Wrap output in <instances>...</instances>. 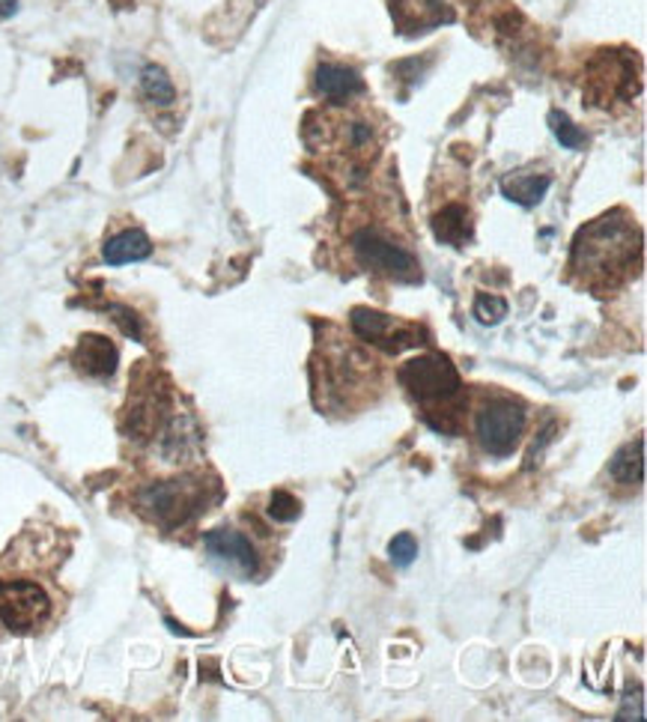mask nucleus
Segmentation results:
<instances>
[{"label":"nucleus","mask_w":647,"mask_h":722,"mask_svg":"<svg viewBox=\"0 0 647 722\" xmlns=\"http://www.w3.org/2000/svg\"><path fill=\"white\" fill-rule=\"evenodd\" d=\"M645 237L626 210H612L579 227L570 249V281L591 293H612L642 273Z\"/></svg>","instance_id":"obj_1"},{"label":"nucleus","mask_w":647,"mask_h":722,"mask_svg":"<svg viewBox=\"0 0 647 722\" xmlns=\"http://www.w3.org/2000/svg\"><path fill=\"white\" fill-rule=\"evenodd\" d=\"M143 520L162 529H179L206 508V484L201 478H165L147 484L135 498Z\"/></svg>","instance_id":"obj_2"},{"label":"nucleus","mask_w":647,"mask_h":722,"mask_svg":"<svg viewBox=\"0 0 647 722\" xmlns=\"http://www.w3.org/2000/svg\"><path fill=\"white\" fill-rule=\"evenodd\" d=\"M397 377H401L403 389L409 391L421 406H442L451 397H457L459 385H462L457 367L445 356L409 358Z\"/></svg>","instance_id":"obj_3"},{"label":"nucleus","mask_w":647,"mask_h":722,"mask_svg":"<svg viewBox=\"0 0 647 722\" xmlns=\"http://www.w3.org/2000/svg\"><path fill=\"white\" fill-rule=\"evenodd\" d=\"M522 430H525V409H522L517 401H507V397L483 403L481 413L474 418L478 442H481V448L486 451V454H493V457L513 454Z\"/></svg>","instance_id":"obj_4"},{"label":"nucleus","mask_w":647,"mask_h":722,"mask_svg":"<svg viewBox=\"0 0 647 722\" xmlns=\"http://www.w3.org/2000/svg\"><path fill=\"white\" fill-rule=\"evenodd\" d=\"M51 616L48 594L34 582L0 580V630L7 633H34Z\"/></svg>","instance_id":"obj_5"},{"label":"nucleus","mask_w":647,"mask_h":722,"mask_svg":"<svg viewBox=\"0 0 647 722\" xmlns=\"http://www.w3.org/2000/svg\"><path fill=\"white\" fill-rule=\"evenodd\" d=\"M350 242H353L355 261L367 266L370 273L389 275L394 281H418L421 278V269H418V261L413 254L377 230H358Z\"/></svg>","instance_id":"obj_6"},{"label":"nucleus","mask_w":647,"mask_h":722,"mask_svg":"<svg viewBox=\"0 0 647 722\" xmlns=\"http://www.w3.org/2000/svg\"><path fill=\"white\" fill-rule=\"evenodd\" d=\"M626 51H602L588 66V102L609 107L614 99H633L636 93V69Z\"/></svg>","instance_id":"obj_7"},{"label":"nucleus","mask_w":647,"mask_h":722,"mask_svg":"<svg viewBox=\"0 0 647 722\" xmlns=\"http://www.w3.org/2000/svg\"><path fill=\"white\" fill-rule=\"evenodd\" d=\"M353 332L370 346H379L382 353H403V350H413L427 341L421 326L397 320V317H389V314L373 308L353 311Z\"/></svg>","instance_id":"obj_8"},{"label":"nucleus","mask_w":647,"mask_h":722,"mask_svg":"<svg viewBox=\"0 0 647 722\" xmlns=\"http://www.w3.org/2000/svg\"><path fill=\"white\" fill-rule=\"evenodd\" d=\"M203 546H206V556L218 561L221 568H227L236 577H254L259 568L257 549L248 541L245 534L236 532V529H213V532L203 534Z\"/></svg>","instance_id":"obj_9"},{"label":"nucleus","mask_w":647,"mask_h":722,"mask_svg":"<svg viewBox=\"0 0 647 722\" xmlns=\"http://www.w3.org/2000/svg\"><path fill=\"white\" fill-rule=\"evenodd\" d=\"M117 346L111 344L105 334H84L72 353V365L78 367V373L84 377L107 379L117 370Z\"/></svg>","instance_id":"obj_10"},{"label":"nucleus","mask_w":647,"mask_h":722,"mask_svg":"<svg viewBox=\"0 0 647 722\" xmlns=\"http://www.w3.org/2000/svg\"><path fill=\"white\" fill-rule=\"evenodd\" d=\"M391 10L397 15L403 30H430L435 24H445L454 18L451 0H391Z\"/></svg>","instance_id":"obj_11"},{"label":"nucleus","mask_w":647,"mask_h":722,"mask_svg":"<svg viewBox=\"0 0 647 722\" xmlns=\"http://www.w3.org/2000/svg\"><path fill=\"white\" fill-rule=\"evenodd\" d=\"M430 227L439 242L462 249L471 239V215L466 203H445L442 210H435L430 218Z\"/></svg>","instance_id":"obj_12"},{"label":"nucleus","mask_w":647,"mask_h":722,"mask_svg":"<svg viewBox=\"0 0 647 722\" xmlns=\"http://www.w3.org/2000/svg\"><path fill=\"white\" fill-rule=\"evenodd\" d=\"M317 90L331 102H350L353 96L365 93V81L361 75L350 66H338V63H322L317 69Z\"/></svg>","instance_id":"obj_13"},{"label":"nucleus","mask_w":647,"mask_h":722,"mask_svg":"<svg viewBox=\"0 0 647 722\" xmlns=\"http://www.w3.org/2000/svg\"><path fill=\"white\" fill-rule=\"evenodd\" d=\"M553 186V177L549 174H534V170H519V174H510V177L502 179V191H505L507 201L519 203V206H537L543 201V194Z\"/></svg>","instance_id":"obj_14"},{"label":"nucleus","mask_w":647,"mask_h":722,"mask_svg":"<svg viewBox=\"0 0 647 722\" xmlns=\"http://www.w3.org/2000/svg\"><path fill=\"white\" fill-rule=\"evenodd\" d=\"M153 254V242L143 230H123L117 237H111L102 249V257L111 266H126V263L147 261Z\"/></svg>","instance_id":"obj_15"},{"label":"nucleus","mask_w":647,"mask_h":722,"mask_svg":"<svg viewBox=\"0 0 647 722\" xmlns=\"http://www.w3.org/2000/svg\"><path fill=\"white\" fill-rule=\"evenodd\" d=\"M609 474L618 484H642L645 478V439L624 445L609 463Z\"/></svg>","instance_id":"obj_16"},{"label":"nucleus","mask_w":647,"mask_h":722,"mask_svg":"<svg viewBox=\"0 0 647 722\" xmlns=\"http://www.w3.org/2000/svg\"><path fill=\"white\" fill-rule=\"evenodd\" d=\"M141 93L147 102L165 107L177 99V90H174V81L167 78V72L162 66H143L141 72Z\"/></svg>","instance_id":"obj_17"},{"label":"nucleus","mask_w":647,"mask_h":722,"mask_svg":"<svg viewBox=\"0 0 647 722\" xmlns=\"http://www.w3.org/2000/svg\"><path fill=\"white\" fill-rule=\"evenodd\" d=\"M549 129H553V135L558 138V143L567 147V150H582V147L588 143L585 131L579 129L576 123L567 117L564 111H553V114H549Z\"/></svg>","instance_id":"obj_18"},{"label":"nucleus","mask_w":647,"mask_h":722,"mask_svg":"<svg viewBox=\"0 0 647 722\" xmlns=\"http://www.w3.org/2000/svg\"><path fill=\"white\" fill-rule=\"evenodd\" d=\"M507 317V302L502 296H490V293H481L474 299V320L481 326H498V322Z\"/></svg>","instance_id":"obj_19"},{"label":"nucleus","mask_w":647,"mask_h":722,"mask_svg":"<svg viewBox=\"0 0 647 722\" xmlns=\"http://www.w3.org/2000/svg\"><path fill=\"white\" fill-rule=\"evenodd\" d=\"M299 514H302V505H299V498L290 496L287 490H278V493H271V505H269L271 520H275V522H293Z\"/></svg>","instance_id":"obj_20"},{"label":"nucleus","mask_w":647,"mask_h":722,"mask_svg":"<svg viewBox=\"0 0 647 722\" xmlns=\"http://www.w3.org/2000/svg\"><path fill=\"white\" fill-rule=\"evenodd\" d=\"M389 553H391V561L397 565V568H409L415 558H418V544H415L413 534H397L394 541L389 544Z\"/></svg>","instance_id":"obj_21"},{"label":"nucleus","mask_w":647,"mask_h":722,"mask_svg":"<svg viewBox=\"0 0 647 722\" xmlns=\"http://www.w3.org/2000/svg\"><path fill=\"white\" fill-rule=\"evenodd\" d=\"M107 311H111V317L117 320V326L123 329V332L129 334V338H135V341H141L143 326H141V320H138V314H135V311L119 308V305H111Z\"/></svg>","instance_id":"obj_22"},{"label":"nucleus","mask_w":647,"mask_h":722,"mask_svg":"<svg viewBox=\"0 0 647 722\" xmlns=\"http://www.w3.org/2000/svg\"><path fill=\"white\" fill-rule=\"evenodd\" d=\"M18 12V0H0V18H10Z\"/></svg>","instance_id":"obj_23"}]
</instances>
